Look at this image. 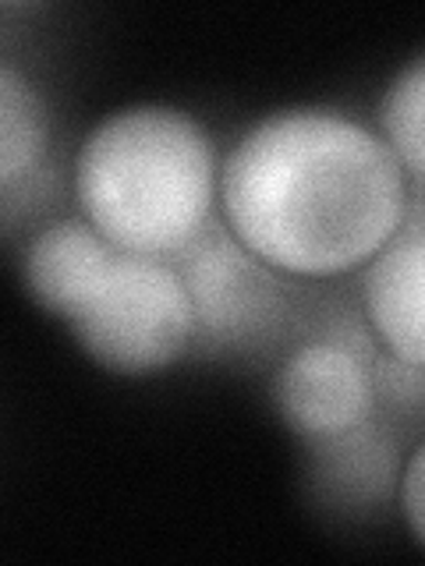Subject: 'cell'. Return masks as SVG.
I'll return each instance as SVG.
<instances>
[{"label": "cell", "instance_id": "1", "mask_svg": "<svg viewBox=\"0 0 425 566\" xmlns=\"http://www.w3.org/2000/svg\"><path fill=\"white\" fill-rule=\"evenodd\" d=\"M407 174L376 128L341 111L256 120L220 167L224 227L288 280L359 273L397 234Z\"/></svg>", "mask_w": 425, "mask_h": 566}, {"label": "cell", "instance_id": "7", "mask_svg": "<svg viewBox=\"0 0 425 566\" xmlns=\"http://www.w3.org/2000/svg\"><path fill=\"white\" fill-rule=\"evenodd\" d=\"M50 124L35 85L14 67L0 71V188L4 202L22 185H32L46 164Z\"/></svg>", "mask_w": 425, "mask_h": 566}, {"label": "cell", "instance_id": "6", "mask_svg": "<svg viewBox=\"0 0 425 566\" xmlns=\"http://www.w3.org/2000/svg\"><path fill=\"white\" fill-rule=\"evenodd\" d=\"M362 312L386 358L425 371V202L362 270Z\"/></svg>", "mask_w": 425, "mask_h": 566}, {"label": "cell", "instance_id": "9", "mask_svg": "<svg viewBox=\"0 0 425 566\" xmlns=\"http://www.w3.org/2000/svg\"><path fill=\"white\" fill-rule=\"evenodd\" d=\"M397 489H401L404 524L412 527V535L425 545V442H418L415 453L407 457V464L401 468Z\"/></svg>", "mask_w": 425, "mask_h": 566}, {"label": "cell", "instance_id": "2", "mask_svg": "<svg viewBox=\"0 0 425 566\" xmlns=\"http://www.w3.org/2000/svg\"><path fill=\"white\" fill-rule=\"evenodd\" d=\"M25 283L35 305L114 376H153L199 344V315L177 262L121 252L82 217L32 238Z\"/></svg>", "mask_w": 425, "mask_h": 566}, {"label": "cell", "instance_id": "4", "mask_svg": "<svg viewBox=\"0 0 425 566\" xmlns=\"http://www.w3.org/2000/svg\"><path fill=\"white\" fill-rule=\"evenodd\" d=\"M380 368L365 333L333 323L277 365L270 397L280 421L309 447L333 442L372 421Z\"/></svg>", "mask_w": 425, "mask_h": 566}, {"label": "cell", "instance_id": "3", "mask_svg": "<svg viewBox=\"0 0 425 566\" xmlns=\"http://www.w3.org/2000/svg\"><path fill=\"white\" fill-rule=\"evenodd\" d=\"M75 202L121 252L182 259L212 227L220 167L212 138L174 106H128L100 120L75 156Z\"/></svg>", "mask_w": 425, "mask_h": 566}, {"label": "cell", "instance_id": "5", "mask_svg": "<svg viewBox=\"0 0 425 566\" xmlns=\"http://www.w3.org/2000/svg\"><path fill=\"white\" fill-rule=\"evenodd\" d=\"M174 262L195 301L199 340L220 347L252 344L288 315V276L262 265L224 223H212Z\"/></svg>", "mask_w": 425, "mask_h": 566}, {"label": "cell", "instance_id": "8", "mask_svg": "<svg viewBox=\"0 0 425 566\" xmlns=\"http://www.w3.org/2000/svg\"><path fill=\"white\" fill-rule=\"evenodd\" d=\"M376 132L397 156L407 181L425 185V57H415L386 85L376 114Z\"/></svg>", "mask_w": 425, "mask_h": 566}]
</instances>
